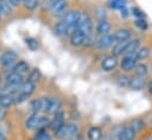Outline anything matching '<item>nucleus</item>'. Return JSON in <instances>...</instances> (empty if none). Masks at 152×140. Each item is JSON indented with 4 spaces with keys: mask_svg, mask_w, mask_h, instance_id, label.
Segmentation results:
<instances>
[{
    "mask_svg": "<svg viewBox=\"0 0 152 140\" xmlns=\"http://www.w3.org/2000/svg\"><path fill=\"white\" fill-rule=\"evenodd\" d=\"M151 71H152V63H151Z\"/></svg>",
    "mask_w": 152,
    "mask_h": 140,
    "instance_id": "47",
    "label": "nucleus"
},
{
    "mask_svg": "<svg viewBox=\"0 0 152 140\" xmlns=\"http://www.w3.org/2000/svg\"><path fill=\"white\" fill-rule=\"evenodd\" d=\"M66 8H68L66 0H59L50 6V11H51L52 15L57 17V18H62L66 13Z\"/></svg>",
    "mask_w": 152,
    "mask_h": 140,
    "instance_id": "7",
    "label": "nucleus"
},
{
    "mask_svg": "<svg viewBox=\"0 0 152 140\" xmlns=\"http://www.w3.org/2000/svg\"><path fill=\"white\" fill-rule=\"evenodd\" d=\"M21 4L26 9L33 11L39 6V0H21Z\"/></svg>",
    "mask_w": 152,
    "mask_h": 140,
    "instance_id": "32",
    "label": "nucleus"
},
{
    "mask_svg": "<svg viewBox=\"0 0 152 140\" xmlns=\"http://www.w3.org/2000/svg\"><path fill=\"white\" fill-rule=\"evenodd\" d=\"M145 85H146V82H145L144 77H140V76H137V75H134L133 77H129V82H128V88L129 89L138 91V90L144 89Z\"/></svg>",
    "mask_w": 152,
    "mask_h": 140,
    "instance_id": "11",
    "label": "nucleus"
},
{
    "mask_svg": "<svg viewBox=\"0 0 152 140\" xmlns=\"http://www.w3.org/2000/svg\"><path fill=\"white\" fill-rule=\"evenodd\" d=\"M0 9H1V12H2L4 15H10L12 13L13 7L8 4L7 0H0Z\"/></svg>",
    "mask_w": 152,
    "mask_h": 140,
    "instance_id": "31",
    "label": "nucleus"
},
{
    "mask_svg": "<svg viewBox=\"0 0 152 140\" xmlns=\"http://www.w3.org/2000/svg\"><path fill=\"white\" fill-rule=\"evenodd\" d=\"M53 134L57 139H61V140L62 139L75 138L78 134V127L75 123H64L57 131H55Z\"/></svg>",
    "mask_w": 152,
    "mask_h": 140,
    "instance_id": "1",
    "label": "nucleus"
},
{
    "mask_svg": "<svg viewBox=\"0 0 152 140\" xmlns=\"http://www.w3.org/2000/svg\"><path fill=\"white\" fill-rule=\"evenodd\" d=\"M4 82L6 84H13V85H20L24 82V76L14 72V71H8L6 72V75L4 76Z\"/></svg>",
    "mask_w": 152,
    "mask_h": 140,
    "instance_id": "9",
    "label": "nucleus"
},
{
    "mask_svg": "<svg viewBox=\"0 0 152 140\" xmlns=\"http://www.w3.org/2000/svg\"><path fill=\"white\" fill-rule=\"evenodd\" d=\"M42 112L46 113V109H48V106L50 103V97H42Z\"/></svg>",
    "mask_w": 152,
    "mask_h": 140,
    "instance_id": "39",
    "label": "nucleus"
},
{
    "mask_svg": "<svg viewBox=\"0 0 152 140\" xmlns=\"http://www.w3.org/2000/svg\"><path fill=\"white\" fill-rule=\"evenodd\" d=\"M81 17V12L77 11V9H71V11H66V13L62 17V21L69 26V25H72V24H77L78 23V19Z\"/></svg>",
    "mask_w": 152,
    "mask_h": 140,
    "instance_id": "8",
    "label": "nucleus"
},
{
    "mask_svg": "<svg viewBox=\"0 0 152 140\" xmlns=\"http://www.w3.org/2000/svg\"><path fill=\"white\" fill-rule=\"evenodd\" d=\"M34 140H52V138L50 134H48L45 129H38Z\"/></svg>",
    "mask_w": 152,
    "mask_h": 140,
    "instance_id": "34",
    "label": "nucleus"
},
{
    "mask_svg": "<svg viewBox=\"0 0 152 140\" xmlns=\"http://www.w3.org/2000/svg\"><path fill=\"white\" fill-rule=\"evenodd\" d=\"M131 40V39H129ZM129 40H125V42H116L113 44V49H112V55L115 56V57H120V56H124L126 53V50H127V46H128V43Z\"/></svg>",
    "mask_w": 152,
    "mask_h": 140,
    "instance_id": "13",
    "label": "nucleus"
},
{
    "mask_svg": "<svg viewBox=\"0 0 152 140\" xmlns=\"http://www.w3.org/2000/svg\"><path fill=\"white\" fill-rule=\"evenodd\" d=\"M38 117H39V114L31 113V115L25 120V128L26 129H37Z\"/></svg>",
    "mask_w": 152,
    "mask_h": 140,
    "instance_id": "23",
    "label": "nucleus"
},
{
    "mask_svg": "<svg viewBox=\"0 0 152 140\" xmlns=\"http://www.w3.org/2000/svg\"><path fill=\"white\" fill-rule=\"evenodd\" d=\"M131 30L129 28H126V27H121V28H118L114 33H113V38H114V42H125V40H129L131 39Z\"/></svg>",
    "mask_w": 152,
    "mask_h": 140,
    "instance_id": "12",
    "label": "nucleus"
},
{
    "mask_svg": "<svg viewBox=\"0 0 152 140\" xmlns=\"http://www.w3.org/2000/svg\"><path fill=\"white\" fill-rule=\"evenodd\" d=\"M106 11L104 9H102V8H97L96 9V17H97V19L99 20H103V19H106Z\"/></svg>",
    "mask_w": 152,
    "mask_h": 140,
    "instance_id": "40",
    "label": "nucleus"
},
{
    "mask_svg": "<svg viewBox=\"0 0 152 140\" xmlns=\"http://www.w3.org/2000/svg\"><path fill=\"white\" fill-rule=\"evenodd\" d=\"M25 44H26L27 49L31 50V51H37V49H38V46H39L38 40H37L36 38H33V37H27V38H25Z\"/></svg>",
    "mask_w": 152,
    "mask_h": 140,
    "instance_id": "29",
    "label": "nucleus"
},
{
    "mask_svg": "<svg viewBox=\"0 0 152 140\" xmlns=\"http://www.w3.org/2000/svg\"><path fill=\"white\" fill-rule=\"evenodd\" d=\"M50 117L48 115H39L38 117V123H37V129H45L50 125Z\"/></svg>",
    "mask_w": 152,
    "mask_h": 140,
    "instance_id": "28",
    "label": "nucleus"
},
{
    "mask_svg": "<svg viewBox=\"0 0 152 140\" xmlns=\"http://www.w3.org/2000/svg\"><path fill=\"white\" fill-rule=\"evenodd\" d=\"M76 138V136H75ZM75 138H69V139H62V140H75Z\"/></svg>",
    "mask_w": 152,
    "mask_h": 140,
    "instance_id": "46",
    "label": "nucleus"
},
{
    "mask_svg": "<svg viewBox=\"0 0 152 140\" xmlns=\"http://www.w3.org/2000/svg\"><path fill=\"white\" fill-rule=\"evenodd\" d=\"M40 78H42V72H40L39 69L36 68V69H32V70L28 71V75H27V79H26V81H30V82L36 83V82H38Z\"/></svg>",
    "mask_w": 152,
    "mask_h": 140,
    "instance_id": "27",
    "label": "nucleus"
},
{
    "mask_svg": "<svg viewBox=\"0 0 152 140\" xmlns=\"http://www.w3.org/2000/svg\"><path fill=\"white\" fill-rule=\"evenodd\" d=\"M84 37H86V36H84L80 30H76V31L70 36V44H71L74 47L83 46Z\"/></svg>",
    "mask_w": 152,
    "mask_h": 140,
    "instance_id": "15",
    "label": "nucleus"
},
{
    "mask_svg": "<svg viewBox=\"0 0 152 140\" xmlns=\"http://www.w3.org/2000/svg\"><path fill=\"white\" fill-rule=\"evenodd\" d=\"M147 89H148V93L152 95V79H150V82L147 83Z\"/></svg>",
    "mask_w": 152,
    "mask_h": 140,
    "instance_id": "42",
    "label": "nucleus"
},
{
    "mask_svg": "<svg viewBox=\"0 0 152 140\" xmlns=\"http://www.w3.org/2000/svg\"><path fill=\"white\" fill-rule=\"evenodd\" d=\"M114 43L115 42H114V38H113V34L108 33V34H104V36H99V38L95 42V46L100 50H107V49L112 47Z\"/></svg>",
    "mask_w": 152,
    "mask_h": 140,
    "instance_id": "6",
    "label": "nucleus"
},
{
    "mask_svg": "<svg viewBox=\"0 0 152 140\" xmlns=\"http://www.w3.org/2000/svg\"><path fill=\"white\" fill-rule=\"evenodd\" d=\"M17 59L18 55L12 50H7L0 56V64L5 70H11L13 65L17 63Z\"/></svg>",
    "mask_w": 152,
    "mask_h": 140,
    "instance_id": "3",
    "label": "nucleus"
},
{
    "mask_svg": "<svg viewBox=\"0 0 152 140\" xmlns=\"http://www.w3.org/2000/svg\"><path fill=\"white\" fill-rule=\"evenodd\" d=\"M2 17H4V14H2V12H1V9H0V21L2 20Z\"/></svg>",
    "mask_w": 152,
    "mask_h": 140,
    "instance_id": "45",
    "label": "nucleus"
},
{
    "mask_svg": "<svg viewBox=\"0 0 152 140\" xmlns=\"http://www.w3.org/2000/svg\"><path fill=\"white\" fill-rule=\"evenodd\" d=\"M144 126H145V123H144V121L142 120H140V119H137V120H134L132 123H131V128L135 132V133H138L139 131H141L142 128H144Z\"/></svg>",
    "mask_w": 152,
    "mask_h": 140,
    "instance_id": "36",
    "label": "nucleus"
},
{
    "mask_svg": "<svg viewBox=\"0 0 152 140\" xmlns=\"http://www.w3.org/2000/svg\"><path fill=\"white\" fill-rule=\"evenodd\" d=\"M15 103L14 95L11 94H2L0 95V107L1 108H10Z\"/></svg>",
    "mask_w": 152,
    "mask_h": 140,
    "instance_id": "21",
    "label": "nucleus"
},
{
    "mask_svg": "<svg viewBox=\"0 0 152 140\" xmlns=\"http://www.w3.org/2000/svg\"><path fill=\"white\" fill-rule=\"evenodd\" d=\"M6 138H5V134L1 132V129H0V140H5Z\"/></svg>",
    "mask_w": 152,
    "mask_h": 140,
    "instance_id": "44",
    "label": "nucleus"
},
{
    "mask_svg": "<svg viewBox=\"0 0 152 140\" xmlns=\"http://www.w3.org/2000/svg\"><path fill=\"white\" fill-rule=\"evenodd\" d=\"M61 107H62V103L58 98H51L50 97V103L48 106V109H46V114H56L57 112L61 110Z\"/></svg>",
    "mask_w": 152,
    "mask_h": 140,
    "instance_id": "22",
    "label": "nucleus"
},
{
    "mask_svg": "<svg viewBox=\"0 0 152 140\" xmlns=\"http://www.w3.org/2000/svg\"><path fill=\"white\" fill-rule=\"evenodd\" d=\"M30 109H31V112L34 113V114L40 113V112H42V100H40V98H36V100L31 101V103H30Z\"/></svg>",
    "mask_w": 152,
    "mask_h": 140,
    "instance_id": "30",
    "label": "nucleus"
},
{
    "mask_svg": "<svg viewBox=\"0 0 152 140\" xmlns=\"http://www.w3.org/2000/svg\"><path fill=\"white\" fill-rule=\"evenodd\" d=\"M96 38L94 37V34H89L84 37V42H83V46H93L95 45Z\"/></svg>",
    "mask_w": 152,
    "mask_h": 140,
    "instance_id": "38",
    "label": "nucleus"
},
{
    "mask_svg": "<svg viewBox=\"0 0 152 140\" xmlns=\"http://www.w3.org/2000/svg\"><path fill=\"white\" fill-rule=\"evenodd\" d=\"M12 71H14V72H17V74L24 76L25 74H27V72L30 71V65H28V63L25 62V61H17V63H15V64L13 65V68H12Z\"/></svg>",
    "mask_w": 152,
    "mask_h": 140,
    "instance_id": "19",
    "label": "nucleus"
},
{
    "mask_svg": "<svg viewBox=\"0 0 152 140\" xmlns=\"http://www.w3.org/2000/svg\"><path fill=\"white\" fill-rule=\"evenodd\" d=\"M62 125H64V113H63L62 110H59V112H57L56 114H53V119L50 121L49 127H50V129H51L52 132H55V131H57Z\"/></svg>",
    "mask_w": 152,
    "mask_h": 140,
    "instance_id": "14",
    "label": "nucleus"
},
{
    "mask_svg": "<svg viewBox=\"0 0 152 140\" xmlns=\"http://www.w3.org/2000/svg\"><path fill=\"white\" fill-rule=\"evenodd\" d=\"M34 89H36V83L30 82V81H24L20 84L19 93H21V94H24V95H26V96L30 97L34 93Z\"/></svg>",
    "mask_w": 152,
    "mask_h": 140,
    "instance_id": "20",
    "label": "nucleus"
},
{
    "mask_svg": "<svg viewBox=\"0 0 152 140\" xmlns=\"http://www.w3.org/2000/svg\"><path fill=\"white\" fill-rule=\"evenodd\" d=\"M110 23L107 20V19H103V20H99L97 25H96V33L99 36H104V34H108L110 32Z\"/></svg>",
    "mask_w": 152,
    "mask_h": 140,
    "instance_id": "17",
    "label": "nucleus"
},
{
    "mask_svg": "<svg viewBox=\"0 0 152 140\" xmlns=\"http://www.w3.org/2000/svg\"><path fill=\"white\" fill-rule=\"evenodd\" d=\"M150 55H151V47L147 46V45L140 46V47L137 50V52L134 53V56H135V58H137L138 62H142V61L147 59V58L150 57Z\"/></svg>",
    "mask_w": 152,
    "mask_h": 140,
    "instance_id": "18",
    "label": "nucleus"
},
{
    "mask_svg": "<svg viewBox=\"0 0 152 140\" xmlns=\"http://www.w3.org/2000/svg\"><path fill=\"white\" fill-rule=\"evenodd\" d=\"M65 32H66V25L61 20L58 21L55 27H53V33L57 36V37H64L65 36Z\"/></svg>",
    "mask_w": 152,
    "mask_h": 140,
    "instance_id": "26",
    "label": "nucleus"
},
{
    "mask_svg": "<svg viewBox=\"0 0 152 140\" xmlns=\"http://www.w3.org/2000/svg\"><path fill=\"white\" fill-rule=\"evenodd\" d=\"M134 25H135L139 30H141V31H146L147 27H148V24H147V21L145 20V18H138V19H135V20H134Z\"/></svg>",
    "mask_w": 152,
    "mask_h": 140,
    "instance_id": "35",
    "label": "nucleus"
},
{
    "mask_svg": "<svg viewBox=\"0 0 152 140\" xmlns=\"http://www.w3.org/2000/svg\"><path fill=\"white\" fill-rule=\"evenodd\" d=\"M77 27L84 36L93 34V20H91V18L87 13H81V17H80L78 23H77Z\"/></svg>",
    "mask_w": 152,
    "mask_h": 140,
    "instance_id": "2",
    "label": "nucleus"
},
{
    "mask_svg": "<svg viewBox=\"0 0 152 140\" xmlns=\"http://www.w3.org/2000/svg\"><path fill=\"white\" fill-rule=\"evenodd\" d=\"M7 1L12 7H17V6H19L21 4V0H7Z\"/></svg>",
    "mask_w": 152,
    "mask_h": 140,
    "instance_id": "41",
    "label": "nucleus"
},
{
    "mask_svg": "<svg viewBox=\"0 0 152 140\" xmlns=\"http://www.w3.org/2000/svg\"><path fill=\"white\" fill-rule=\"evenodd\" d=\"M128 82H129V77H127L126 75H120L116 78V84L120 88H128Z\"/></svg>",
    "mask_w": 152,
    "mask_h": 140,
    "instance_id": "33",
    "label": "nucleus"
},
{
    "mask_svg": "<svg viewBox=\"0 0 152 140\" xmlns=\"http://www.w3.org/2000/svg\"><path fill=\"white\" fill-rule=\"evenodd\" d=\"M119 64V61H118V57L113 56V55H108L106 57L102 58L101 61V69L106 72H110L113 71Z\"/></svg>",
    "mask_w": 152,
    "mask_h": 140,
    "instance_id": "5",
    "label": "nucleus"
},
{
    "mask_svg": "<svg viewBox=\"0 0 152 140\" xmlns=\"http://www.w3.org/2000/svg\"><path fill=\"white\" fill-rule=\"evenodd\" d=\"M57 1H59V0H48V7L50 8V6H51L52 4H55V2H57Z\"/></svg>",
    "mask_w": 152,
    "mask_h": 140,
    "instance_id": "43",
    "label": "nucleus"
},
{
    "mask_svg": "<svg viewBox=\"0 0 152 140\" xmlns=\"http://www.w3.org/2000/svg\"><path fill=\"white\" fill-rule=\"evenodd\" d=\"M131 14L134 15L137 19H138V18H145V13H144V11L140 9V8L137 7V6H133V7L131 8Z\"/></svg>",
    "mask_w": 152,
    "mask_h": 140,
    "instance_id": "37",
    "label": "nucleus"
},
{
    "mask_svg": "<svg viewBox=\"0 0 152 140\" xmlns=\"http://www.w3.org/2000/svg\"><path fill=\"white\" fill-rule=\"evenodd\" d=\"M137 63H138V61L134 55H124L120 61V68L122 71L129 72V71L134 70Z\"/></svg>",
    "mask_w": 152,
    "mask_h": 140,
    "instance_id": "4",
    "label": "nucleus"
},
{
    "mask_svg": "<svg viewBox=\"0 0 152 140\" xmlns=\"http://www.w3.org/2000/svg\"><path fill=\"white\" fill-rule=\"evenodd\" d=\"M87 138L88 140H102L103 139V133L102 129L97 126H93L87 131Z\"/></svg>",
    "mask_w": 152,
    "mask_h": 140,
    "instance_id": "16",
    "label": "nucleus"
},
{
    "mask_svg": "<svg viewBox=\"0 0 152 140\" xmlns=\"http://www.w3.org/2000/svg\"><path fill=\"white\" fill-rule=\"evenodd\" d=\"M134 72H135L137 76H140V77L145 78L148 75V66L145 63H142V62H140V63L138 62L135 68H134Z\"/></svg>",
    "mask_w": 152,
    "mask_h": 140,
    "instance_id": "24",
    "label": "nucleus"
},
{
    "mask_svg": "<svg viewBox=\"0 0 152 140\" xmlns=\"http://www.w3.org/2000/svg\"><path fill=\"white\" fill-rule=\"evenodd\" d=\"M140 46H141L140 45V40L138 38L131 39L129 43H128V46H127V50H126V53L125 55H134Z\"/></svg>",
    "mask_w": 152,
    "mask_h": 140,
    "instance_id": "25",
    "label": "nucleus"
},
{
    "mask_svg": "<svg viewBox=\"0 0 152 140\" xmlns=\"http://www.w3.org/2000/svg\"><path fill=\"white\" fill-rule=\"evenodd\" d=\"M137 133L128 126L119 129V132L115 135V140H134Z\"/></svg>",
    "mask_w": 152,
    "mask_h": 140,
    "instance_id": "10",
    "label": "nucleus"
}]
</instances>
